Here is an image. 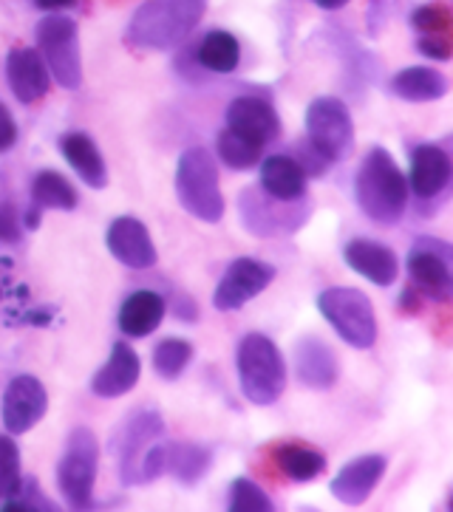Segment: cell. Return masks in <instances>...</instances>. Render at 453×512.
Masks as SVG:
<instances>
[{
	"mask_svg": "<svg viewBox=\"0 0 453 512\" xmlns=\"http://www.w3.org/2000/svg\"><path fill=\"white\" fill-rule=\"evenodd\" d=\"M176 199L193 218L219 224L224 218V196L219 187V167L204 148H190L176 165Z\"/></svg>",
	"mask_w": 453,
	"mask_h": 512,
	"instance_id": "277c9868",
	"label": "cell"
},
{
	"mask_svg": "<svg viewBox=\"0 0 453 512\" xmlns=\"http://www.w3.org/2000/svg\"><path fill=\"white\" fill-rule=\"evenodd\" d=\"M196 60H199V66L213 71V74H230L238 68L241 46L230 32H210L199 43Z\"/></svg>",
	"mask_w": 453,
	"mask_h": 512,
	"instance_id": "484cf974",
	"label": "cell"
},
{
	"mask_svg": "<svg viewBox=\"0 0 453 512\" xmlns=\"http://www.w3.org/2000/svg\"><path fill=\"white\" fill-rule=\"evenodd\" d=\"M37 54L57 83L77 91L83 85L80 29L68 15H46L37 23Z\"/></svg>",
	"mask_w": 453,
	"mask_h": 512,
	"instance_id": "8992f818",
	"label": "cell"
},
{
	"mask_svg": "<svg viewBox=\"0 0 453 512\" xmlns=\"http://www.w3.org/2000/svg\"><path fill=\"white\" fill-rule=\"evenodd\" d=\"M383 476H386V459L383 456H377V453L357 456V459L340 467V473L332 479L329 490L340 504L360 507L363 501H369V496L377 490Z\"/></svg>",
	"mask_w": 453,
	"mask_h": 512,
	"instance_id": "9a60e30c",
	"label": "cell"
},
{
	"mask_svg": "<svg viewBox=\"0 0 453 512\" xmlns=\"http://www.w3.org/2000/svg\"><path fill=\"white\" fill-rule=\"evenodd\" d=\"M318 309L326 323L352 348H371L377 343V317L369 295L349 286H329L318 295Z\"/></svg>",
	"mask_w": 453,
	"mask_h": 512,
	"instance_id": "5b68a950",
	"label": "cell"
},
{
	"mask_svg": "<svg viewBox=\"0 0 453 512\" xmlns=\"http://www.w3.org/2000/svg\"><path fill=\"white\" fill-rule=\"evenodd\" d=\"M343 258H346L352 272L363 275L374 286H391L400 275V261H397L394 249L383 247L377 241H369V238L349 241L346 249H343Z\"/></svg>",
	"mask_w": 453,
	"mask_h": 512,
	"instance_id": "ac0fdd59",
	"label": "cell"
},
{
	"mask_svg": "<svg viewBox=\"0 0 453 512\" xmlns=\"http://www.w3.org/2000/svg\"><path fill=\"white\" fill-rule=\"evenodd\" d=\"M210 462H213V453L207 447L193 445V442L168 445V453H165V473H170L173 479L182 481V484H196L202 476H207Z\"/></svg>",
	"mask_w": 453,
	"mask_h": 512,
	"instance_id": "d4e9b609",
	"label": "cell"
},
{
	"mask_svg": "<svg viewBox=\"0 0 453 512\" xmlns=\"http://www.w3.org/2000/svg\"><path fill=\"white\" fill-rule=\"evenodd\" d=\"M162 433H165V422L159 413L139 411L119 428L117 439H111V450H117L119 456V479L125 487H134L136 464L153 442L162 439Z\"/></svg>",
	"mask_w": 453,
	"mask_h": 512,
	"instance_id": "30bf717a",
	"label": "cell"
},
{
	"mask_svg": "<svg viewBox=\"0 0 453 512\" xmlns=\"http://www.w3.org/2000/svg\"><path fill=\"white\" fill-rule=\"evenodd\" d=\"M207 0H145L128 23V43L142 51L179 46L202 20Z\"/></svg>",
	"mask_w": 453,
	"mask_h": 512,
	"instance_id": "7a4b0ae2",
	"label": "cell"
},
{
	"mask_svg": "<svg viewBox=\"0 0 453 512\" xmlns=\"http://www.w3.org/2000/svg\"><path fill=\"white\" fill-rule=\"evenodd\" d=\"M49 411V394L46 385L32 377L20 374L6 385L3 391V425L9 433H26L32 430Z\"/></svg>",
	"mask_w": 453,
	"mask_h": 512,
	"instance_id": "7c38bea8",
	"label": "cell"
},
{
	"mask_svg": "<svg viewBox=\"0 0 453 512\" xmlns=\"http://www.w3.org/2000/svg\"><path fill=\"white\" fill-rule=\"evenodd\" d=\"M306 142L326 156L340 162L354 150V119L346 102L337 97H318L306 108Z\"/></svg>",
	"mask_w": 453,
	"mask_h": 512,
	"instance_id": "ba28073f",
	"label": "cell"
},
{
	"mask_svg": "<svg viewBox=\"0 0 453 512\" xmlns=\"http://www.w3.org/2000/svg\"><path fill=\"white\" fill-rule=\"evenodd\" d=\"M261 145H255L252 139L235 133L233 128H224L219 133V159L230 170H250L261 162Z\"/></svg>",
	"mask_w": 453,
	"mask_h": 512,
	"instance_id": "f1b7e54d",
	"label": "cell"
},
{
	"mask_svg": "<svg viewBox=\"0 0 453 512\" xmlns=\"http://www.w3.org/2000/svg\"><path fill=\"white\" fill-rule=\"evenodd\" d=\"M275 281V269L258 258H238L227 266L224 278L216 286L213 306L219 312H235L252 298H258L269 283Z\"/></svg>",
	"mask_w": 453,
	"mask_h": 512,
	"instance_id": "9c48e42d",
	"label": "cell"
},
{
	"mask_svg": "<svg viewBox=\"0 0 453 512\" xmlns=\"http://www.w3.org/2000/svg\"><path fill=\"white\" fill-rule=\"evenodd\" d=\"M238 380L241 394L252 405H275L286 388L284 354L267 334L250 331L238 343Z\"/></svg>",
	"mask_w": 453,
	"mask_h": 512,
	"instance_id": "3957f363",
	"label": "cell"
},
{
	"mask_svg": "<svg viewBox=\"0 0 453 512\" xmlns=\"http://www.w3.org/2000/svg\"><path fill=\"white\" fill-rule=\"evenodd\" d=\"M108 252L128 269H151L156 264V247L148 227L134 215H119L105 232Z\"/></svg>",
	"mask_w": 453,
	"mask_h": 512,
	"instance_id": "4fadbf2b",
	"label": "cell"
},
{
	"mask_svg": "<svg viewBox=\"0 0 453 512\" xmlns=\"http://www.w3.org/2000/svg\"><path fill=\"white\" fill-rule=\"evenodd\" d=\"M451 182V156L439 145H420L411 156L408 190L417 199H434Z\"/></svg>",
	"mask_w": 453,
	"mask_h": 512,
	"instance_id": "ffe728a7",
	"label": "cell"
},
{
	"mask_svg": "<svg viewBox=\"0 0 453 512\" xmlns=\"http://www.w3.org/2000/svg\"><path fill=\"white\" fill-rule=\"evenodd\" d=\"M354 199L374 224L391 227L403 218L408 207V179L388 150H369L354 176Z\"/></svg>",
	"mask_w": 453,
	"mask_h": 512,
	"instance_id": "6da1fadb",
	"label": "cell"
},
{
	"mask_svg": "<svg viewBox=\"0 0 453 512\" xmlns=\"http://www.w3.org/2000/svg\"><path fill=\"white\" fill-rule=\"evenodd\" d=\"M37 3V9H43V12H57V9H71L77 0H34Z\"/></svg>",
	"mask_w": 453,
	"mask_h": 512,
	"instance_id": "8d00e7d4",
	"label": "cell"
},
{
	"mask_svg": "<svg viewBox=\"0 0 453 512\" xmlns=\"http://www.w3.org/2000/svg\"><path fill=\"white\" fill-rule=\"evenodd\" d=\"M20 484V447L12 436H0V498H15Z\"/></svg>",
	"mask_w": 453,
	"mask_h": 512,
	"instance_id": "4dcf8cb0",
	"label": "cell"
},
{
	"mask_svg": "<svg viewBox=\"0 0 453 512\" xmlns=\"http://www.w3.org/2000/svg\"><path fill=\"white\" fill-rule=\"evenodd\" d=\"M295 377L315 391H329L340 377V363H337L335 348L320 337H301L295 343Z\"/></svg>",
	"mask_w": 453,
	"mask_h": 512,
	"instance_id": "2e32d148",
	"label": "cell"
},
{
	"mask_svg": "<svg viewBox=\"0 0 453 512\" xmlns=\"http://www.w3.org/2000/svg\"><path fill=\"white\" fill-rule=\"evenodd\" d=\"M312 3H318L320 9H340V6H346L349 0H312Z\"/></svg>",
	"mask_w": 453,
	"mask_h": 512,
	"instance_id": "74e56055",
	"label": "cell"
},
{
	"mask_svg": "<svg viewBox=\"0 0 453 512\" xmlns=\"http://www.w3.org/2000/svg\"><path fill=\"white\" fill-rule=\"evenodd\" d=\"M97 464H100V445L94 430L74 428L68 433L63 459L57 464V484L68 507L85 510L91 507L94 484H97Z\"/></svg>",
	"mask_w": 453,
	"mask_h": 512,
	"instance_id": "52a82bcc",
	"label": "cell"
},
{
	"mask_svg": "<svg viewBox=\"0 0 453 512\" xmlns=\"http://www.w3.org/2000/svg\"><path fill=\"white\" fill-rule=\"evenodd\" d=\"M139 374H142L139 354L128 343H114L108 363L102 365L91 380V391L102 399H117L134 388Z\"/></svg>",
	"mask_w": 453,
	"mask_h": 512,
	"instance_id": "d6986e66",
	"label": "cell"
},
{
	"mask_svg": "<svg viewBox=\"0 0 453 512\" xmlns=\"http://www.w3.org/2000/svg\"><path fill=\"white\" fill-rule=\"evenodd\" d=\"M230 512H269L272 498L250 479H235L230 487Z\"/></svg>",
	"mask_w": 453,
	"mask_h": 512,
	"instance_id": "1f68e13d",
	"label": "cell"
},
{
	"mask_svg": "<svg viewBox=\"0 0 453 512\" xmlns=\"http://www.w3.org/2000/svg\"><path fill=\"white\" fill-rule=\"evenodd\" d=\"M391 91L405 102H434L448 94V77L437 68L411 66L394 74Z\"/></svg>",
	"mask_w": 453,
	"mask_h": 512,
	"instance_id": "cb8c5ba5",
	"label": "cell"
},
{
	"mask_svg": "<svg viewBox=\"0 0 453 512\" xmlns=\"http://www.w3.org/2000/svg\"><path fill=\"white\" fill-rule=\"evenodd\" d=\"M32 199L37 210H74L77 190L57 170H43V173H37L32 184Z\"/></svg>",
	"mask_w": 453,
	"mask_h": 512,
	"instance_id": "83f0119b",
	"label": "cell"
},
{
	"mask_svg": "<svg viewBox=\"0 0 453 512\" xmlns=\"http://www.w3.org/2000/svg\"><path fill=\"white\" fill-rule=\"evenodd\" d=\"M261 190L275 201H301L306 196V170L295 156H269L261 165Z\"/></svg>",
	"mask_w": 453,
	"mask_h": 512,
	"instance_id": "44dd1931",
	"label": "cell"
},
{
	"mask_svg": "<svg viewBox=\"0 0 453 512\" xmlns=\"http://www.w3.org/2000/svg\"><path fill=\"white\" fill-rule=\"evenodd\" d=\"M414 26L422 34H451V9L431 3V6H420L414 12Z\"/></svg>",
	"mask_w": 453,
	"mask_h": 512,
	"instance_id": "d6a6232c",
	"label": "cell"
},
{
	"mask_svg": "<svg viewBox=\"0 0 453 512\" xmlns=\"http://www.w3.org/2000/svg\"><path fill=\"white\" fill-rule=\"evenodd\" d=\"M6 80L17 102L32 105L49 94V68L34 49H12L6 57Z\"/></svg>",
	"mask_w": 453,
	"mask_h": 512,
	"instance_id": "e0dca14e",
	"label": "cell"
},
{
	"mask_svg": "<svg viewBox=\"0 0 453 512\" xmlns=\"http://www.w3.org/2000/svg\"><path fill=\"white\" fill-rule=\"evenodd\" d=\"M408 272L414 289L422 292L431 300H448L451 298L453 278H451V249L445 244H434L428 238H422L408 255Z\"/></svg>",
	"mask_w": 453,
	"mask_h": 512,
	"instance_id": "8fae6325",
	"label": "cell"
},
{
	"mask_svg": "<svg viewBox=\"0 0 453 512\" xmlns=\"http://www.w3.org/2000/svg\"><path fill=\"white\" fill-rule=\"evenodd\" d=\"M190 360H193V346L187 340H179V337H168L153 348V371L162 380L182 377V371L190 365Z\"/></svg>",
	"mask_w": 453,
	"mask_h": 512,
	"instance_id": "f546056e",
	"label": "cell"
},
{
	"mask_svg": "<svg viewBox=\"0 0 453 512\" xmlns=\"http://www.w3.org/2000/svg\"><path fill=\"white\" fill-rule=\"evenodd\" d=\"M20 230H23V224H20L17 207L9 204V201H3L0 204V241L3 244H17L20 241Z\"/></svg>",
	"mask_w": 453,
	"mask_h": 512,
	"instance_id": "836d02e7",
	"label": "cell"
},
{
	"mask_svg": "<svg viewBox=\"0 0 453 512\" xmlns=\"http://www.w3.org/2000/svg\"><path fill=\"white\" fill-rule=\"evenodd\" d=\"M60 153L71 165V170L88 187L102 190L108 184V167H105V159H102L100 148H97V142L91 136H85V133H66L60 139Z\"/></svg>",
	"mask_w": 453,
	"mask_h": 512,
	"instance_id": "7402d4cb",
	"label": "cell"
},
{
	"mask_svg": "<svg viewBox=\"0 0 453 512\" xmlns=\"http://www.w3.org/2000/svg\"><path fill=\"white\" fill-rule=\"evenodd\" d=\"M275 462H278V470L284 473L286 479L292 481H312L326 470V456L315 447L303 445L278 447Z\"/></svg>",
	"mask_w": 453,
	"mask_h": 512,
	"instance_id": "4316f807",
	"label": "cell"
},
{
	"mask_svg": "<svg viewBox=\"0 0 453 512\" xmlns=\"http://www.w3.org/2000/svg\"><path fill=\"white\" fill-rule=\"evenodd\" d=\"M165 298L151 289H139L119 309V331L128 337H148L165 320Z\"/></svg>",
	"mask_w": 453,
	"mask_h": 512,
	"instance_id": "603a6c76",
	"label": "cell"
},
{
	"mask_svg": "<svg viewBox=\"0 0 453 512\" xmlns=\"http://www.w3.org/2000/svg\"><path fill=\"white\" fill-rule=\"evenodd\" d=\"M17 142V125L15 116L9 114V108L0 102V153L9 150Z\"/></svg>",
	"mask_w": 453,
	"mask_h": 512,
	"instance_id": "d590c367",
	"label": "cell"
},
{
	"mask_svg": "<svg viewBox=\"0 0 453 512\" xmlns=\"http://www.w3.org/2000/svg\"><path fill=\"white\" fill-rule=\"evenodd\" d=\"M227 128L267 148L281 133V116L264 97H238L227 108Z\"/></svg>",
	"mask_w": 453,
	"mask_h": 512,
	"instance_id": "5bb4252c",
	"label": "cell"
},
{
	"mask_svg": "<svg viewBox=\"0 0 453 512\" xmlns=\"http://www.w3.org/2000/svg\"><path fill=\"white\" fill-rule=\"evenodd\" d=\"M417 49L431 60H448L451 57V40H448V34H425V37H420Z\"/></svg>",
	"mask_w": 453,
	"mask_h": 512,
	"instance_id": "e575fe53",
	"label": "cell"
}]
</instances>
